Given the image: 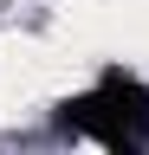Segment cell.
Here are the masks:
<instances>
[{
    "label": "cell",
    "mask_w": 149,
    "mask_h": 155,
    "mask_svg": "<svg viewBox=\"0 0 149 155\" xmlns=\"http://www.w3.org/2000/svg\"><path fill=\"white\" fill-rule=\"evenodd\" d=\"M52 136L59 142H97L104 155H149V91H143V78L110 65L91 91L65 97L52 110Z\"/></svg>",
    "instance_id": "1"
}]
</instances>
